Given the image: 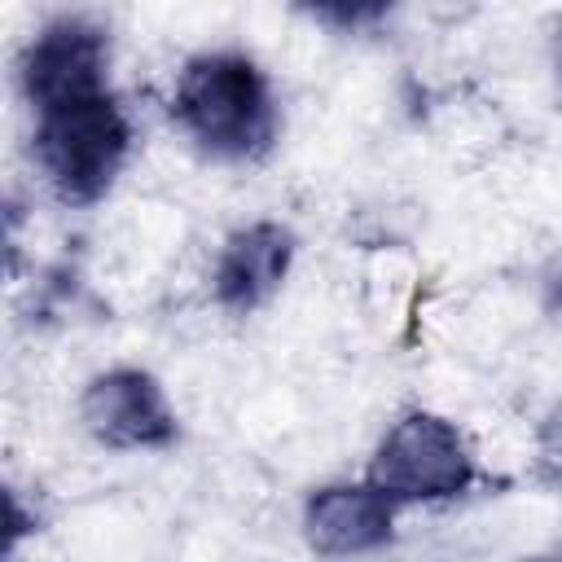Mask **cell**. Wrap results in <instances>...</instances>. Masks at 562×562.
Listing matches in <instances>:
<instances>
[{
    "mask_svg": "<svg viewBox=\"0 0 562 562\" xmlns=\"http://www.w3.org/2000/svg\"><path fill=\"white\" fill-rule=\"evenodd\" d=\"M171 119L215 158H259L277 140L268 75L246 53H202L184 61Z\"/></svg>",
    "mask_w": 562,
    "mask_h": 562,
    "instance_id": "6da1fadb",
    "label": "cell"
},
{
    "mask_svg": "<svg viewBox=\"0 0 562 562\" xmlns=\"http://www.w3.org/2000/svg\"><path fill=\"white\" fill-rule=\"evenodd\" d=\"M132 149V123L110 88L35 110V158L61 202H97Z\"/></svg>",
    "mask_w": 562,
    "mask_h": 562,
    "instance_id": "7a4b0ae2",
    "label": "cell"
},
{
    "mask_svg": "<svg viewBox=\"0 0 562 562\" xmlns=\"http://www.w3.org/2000/svg\"><path fill=\"white\" fill-rule=\"evenodd\" d=\"M364 483H373L391 505L452 501L474 483V457L452 422L417 408L386 430Z\"/></svg>",
    "mask_w": 562,
    "mask_h": 562,
    "instance_id": "3957f363",
    "label": "cell"
},
{
    "mask_svg": "<svg viewBox=\"0 0 562 562\" xmlns=\"http://www.w3.org/2000/svg\"><path fill=\"white\" fill-rule=\"evenodd\" d=\"M110 35L83 13H61L40 26L22 53V92L35 110L110 88Z\"/></svg>",
    "mask_w": 562,
    "mask_h": 562,
    "instance_id": "277c9868",
    "label": "cell"
},
{
    "mask_svg": "<svg viewBox=\"0 0 562 562\" xmlns=\"http://www.w3.org/2000/svg\"><path fill=\"white\" fill-rule=\"evenodd\" d=\"M79 422L97 443L114 452L167 448L176 439V413L158 378L145 369L97 373L79 395Z\"/></svg>",
    "mask_w": 562,
    "mask_h": 562,
    "instance_id": "5b68a950",
    "label": "cell"
},
{
    "mask_svg": "<svg viewBox=\"0 0 562 562\" xmlns=\"http://www.w3.org/2000/svg\"><path fill=\"white\" fill-rule=\"evenodd\" d=\"M395 505L373 483H329L303 505V536L321 558H356L391 540Z\"/></svg>",
    "mask_w": 562,
    "mask_h": 562,
    "instance_id": "8992f818",
    "label": "cell"
},
{
    "mask_svg": "<svg viewBox=\"0 0 562 562\" xmlns=\"http://www.w3.org/2000/svg\"><path fill=\"white\" fill-rule=\"evenodd\" d=\"M294 259V233L277 220H259L237 228L211 272V290L215 303L228 312H255L259 303H268L277 294V285L285 281Z\"/></svg>",
    "mask_w": 562,
    "mask_h": 562,
    "instance_id": "52a82bcc",
    "label": "cell"
},
{
    "mask_svg": "<svg viewBox=\"0 0 562 562\" xmlns=\"http://www.w3.org/2000/svg\"><path fill=\"white\" fill-rule=\"evenodd\" d=\"M540 470L562 483V408H553L540 426Z\"/></svg>",
    "mask_w": 562,
    "mask_h": 562,
    "instance_id": "ba28073f",
    "label": "cell"
},
{
    "mask_svg": "<svg viewBox=\"0 0 562 562\" xmlns=\"http://www.w3.org/2000/svg\"><path fill=\"white\" fill-rule=\"evenodd\" d=\"M544 562H562V553H558V558H544Z\"/></svg>",
    "mask_w": 562,
    "mask_h": 562,
    "instance_id": "9c48e42d",
    "label": "cell"
}]
</instances>
